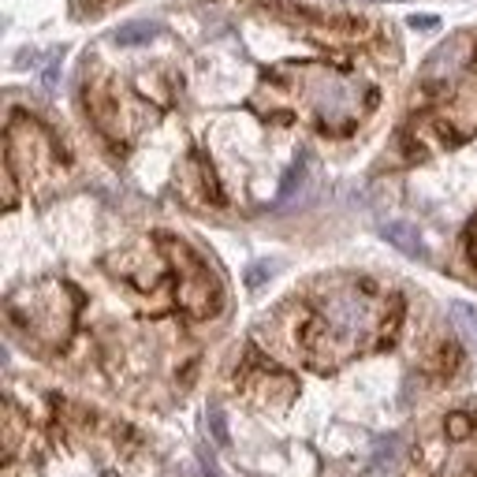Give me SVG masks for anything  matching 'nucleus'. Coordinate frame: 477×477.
Returning <instances> with one entry per match:
<instances>
[{"label":"nucleus","instance_id":"nucleus-2","mask_svg":"<svg viewBox=\"0 0 477 477\" xmlns=\"http://www.w3.org/2000/svg\"><path fill=\"white\" fill-rule=\"evenodd\" d=\"M254 109L276 119H303L321 135L343 138L376 109V86L358 71L332 64H276L258 79Z\"/></svg>","mask_w":477,"mask_h":477},{"label":"nucleus","instance_id":"nucleus-3","mask_svg":"<svg viewBox=\"0 0 477 477\" xmlns=\"http://www.w3.org/2000/svg\"><path fill=\"white\" fill-rule=\"evenodd\" d=\"M477 135V34H455L425 60L403 123L411 157L451 149Z\"/></svg>","mask_w":477,"mask_h":477},{"label":"nucleus","instance_id":"nucleus-12","mask_svg":"<svg viewBox=\"0 0 477 477\" xmlns=\"http://www.w3.org/2000/svg\"><path fill=\"white\" fill-rule=\"evenodd\" d=\"M116 4H123V0H71V8H75V19H97V15L112 12Z\"/></svg>","mask_w":477,"mask_h":477},{"label":"nucleus","instance_id":"nucleus-5","mask_svg":"<svg viewBox=\"0 0 477 477\" xmlns=\"http://www.w3.org/2000/svg\"><path fill=\"white\" fill-rule=\"evenodd\" d=\"M258 12H265L269 19L284 22V27L306 34V41H317L324 49H376L381 45V27L373 19L362 15H343V12H324V8H310V4H291V0H254Z\"/></svg>","mask_w":477,"mask_h":477},{"label":"nucleus","instance_id":"nucleus-7","mask_svg":"<svg viewBox=\"0 0 477 477\" xmlns=\"http://www.w3.org/2000/svg\"><path fill=\"white\" fill-rule=\"evenodd\" d=\"M414 459L425 477H477V411L463 407L440 414L425 429Z\"/></svg>","mask_w":477,"mask_h":477},{"label":"nucleus","instance_id":"nucleus-9","mask_svg":"<svg viewBox=\"0 0 477 477\" xmlns=\"http://www.w3.org/2000/svg\"><path fill=\"white\" fill-rule=\"evenodd\" d=\"M161 246H164V258L172 265L175 310L194 317V321L216 317L220 306H224V291H220V280L209 272V265L198 258L183 239H175V235H161Z\"/></svg>","mask_w":477,"mask_h":477},{"label":"nucleus","instance_id":"nucleus-11","mask_svg":"<svg viewBox=\"0 0 477 477\" xmlns=\"http://www.w3.org/2000/svg\"><path fill=\"white\" fill-rule=\"evenodd\" d=\"M384 235L403 250V254H411V258H425V250H421V243H418V235L411 232V228H403V224H388L384 228Z\"/></svg>","mask_w":477,"mask_h":477},{"label":"nucleus","instance_id":"nucleus-1","mask_svg":"<svg viewBox=\"0 0 477 477\" xmlns=\"http://www.w3.org/2000/svg\"><path fill=\"white\" fill-rule=\"evenodd\" d=\"M399 321H403V303L395 291L366 276H336V280H321L295 303L291 347L306 366L329 373L388 347L399 332Z\"/></svg>","mask_w":477,"mask_h":477},{"label":"nucleus","instance_id":"nucleus-10","mask_svg":"<svg viewBox=\"0 0 477 477\" xmlns=\"http://www.w3.org/2000/svg\"><path fill=\"white\" fill-rule=\"evenodd\" d=\"M235 392H243V399L258 407H287L298 384L295 376H287L284 369H276L269 358H261L254 347L246 350V358L239 362V373H235Z\"/></svg>","mask_w":477,"mask_h":477},{"label":"nucleus","instance_id":"nucleus-15","mask_svg":"<svg viewBox=\"0 0 477 477\" xmlns=\"http://www.w3.org/2000/svg\"><path fill=\"white\" fill-rule=\"evenodd\" d=\"M466 254H470V265L477 269V216L470 220V228H466Z\"/></svg>","mask_w":477,"mask_h":477},{"label":"nucleus","instance_id":"nucleus-14","mask_svg":"<svg viewBox=\"0 0 477 477\" xmlns=\"http://www.w3.org/2000/svg\"><path fill=\"white\" fill-rule=\"evenodd\" d=\"M451 317H455V321H459V329H463V336L477 343V310H473V306H466V303H455V306H451Z\"/></svg>","mask_w":477,"mask_h":477},{"label":"nucleus","instance_id":"nucleus-16","mask_svg":"<svg viewBox=\"0 0 477 477\" xmlns=\"http://www.w3.org/2000/svg\"><path fill=\"white\" fill-rule=\"evenodd\" d=\"M206 477H224V473H220V466H216L213 459H206Z\"/></svg>","mask_w":477,"mask_h":477},{"label":"nucleus","instance_id":"nucleus-6","mask_svg":"<svg viewBox=\"0 0 477 477\" xmlns=\"http://www.w3.org/2000/svg\"><path fill=\"white\" fill-rule=\"evenodd\" d=\"M64 168H67V157H64V146L53 138V131L27 112H12L8 135H4V180L45 187V183H57Z\"/></svg>","mask_w":477,"mask_h":477},{"label":"nucleus","instance_id":"nucleus-13","mask_svg":"<svg viewBox=\"0 0 477 477\" xmlns=\"http://www.w3.org/2000/svg\"><path fill=\"white\" fill-rule=\"evenodd\" d=\"M206 425H209V433H213L216 447H232V433H228V421H224L220 407H209V414H206Z\"/></svg>","mask_w":477,"mask_h":477},{"label":"nucleus","instance_id":"nucleus-8","mask_svg":"<svg viewBox=\"0 0 477 477\" xmlns=\"http://www.w3.org/2000/svg\"><path fill=\"white\" fill-rule=\"evenodd\" d=\"M83 109L93 119L97 135H102L112 149H128L131 138L146 128V119L154 116L149 102L142 93L128 90L112 75H93L83 90Z\"/></svg>","mask_w":477,"mask_h":477},{"label":"nucleus","instance_id":"nucleus-4","mask_svg":"<svg viewBox=\"0 0 477 477\" xmlns=\"http://www.w3.org/2000/svg\"><path fill=\"white\" fill-rule=\"evenodd\" d=\"M83 310V295L67 280H38L19 287L8 298V329L34 355H60L75 336V321Z\"/></svg>","mask_w":477,"mask_h":477}]
</instances>
